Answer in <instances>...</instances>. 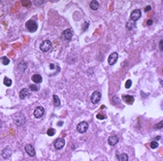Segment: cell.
<instances>
[{"instance_id":"1","label":"cell","mask_w":163,"mask_h":161,"mask_svg":"<svg viewBox=\"0 0 163 161\" xmlns=\"http://www.w3.org/2000/svg\"><path fill=\"white\" fill-rule=\"evenodd\" d=\"M14 123L17 126H21L25 122V116L22 113H16L14 116H12Z\"/></svg>"},{"instance_id":"2","label":"cell","mask_w":163,"mask_h":161,"mask_svg":"<svg viewBox=\"0 0 163 161\" xmlns=\"http://www.w3.org/2000/svg\"><path fill=\"white\" fill-rule=\"evenodd\" d=\"M52 42L51 41H49V40H45V41H43L42 43H41V45H40V50L43 52V53H48L51 49H52Z\"/></svg>"},{"instance_id":"3","label":"cell","mask_w":163,"mask_h":161,"mask_svg":"<svg viewBox=\"0 0 163 161\" xmlns=\"http://www.w3.org/2000/svg\"><path fill=\"white\" fill-rule=\"evenodd\" d=\"M25 26H26L27 30L29 32H32V33L37 31V29H38V24L35 21H33V20H28L25 23Z\"/></svg>"},{"instance_id":"4","label":"cell","mask_w":163,"mask_h":161,"mask_svg":"<svg viewBox=\"0 0 163 161\" xmlns=\"http://www.w3.org/2000/svg\"><path fill=\"white\" fill-rule=\"evenodd\" d=\"M88 129V123L86 121H82L77 125V130L79 133H85Z\"/></svg>"},{"instance_id":"5","label":"cell","mask_w":163,"mask_h":161,"mask_svg":"<svg viewBox=\"0 0 163 161\" xmlns=\"http://www.w3.org/2000/svg\"><path fill=\"white\" fill-rule=\"evenodd\" d=\"M101 100V93L99 91H94L90 96V101L92 104H97Z\"/></svg>"},{"instance_id":"6","label":"cell","mask_w":163,"mask_h":161,"mask_svg":"<svg viewBox=\"0 0 163 161\" xmlns=\"http://www.w3.org/2000/svg\"><path fill=\"white\" fill-rule=\"evenodd\" d=\"M33 115H34V116H35L36 118H41L42 116L45 115V109L43 107H41V106L37 107L36 109L34 110Z\"/></svg>"},{"instance_id":"7","label":"cell","mask_w":163,"mask_h":161,"mask_svg":"<svg viewBox=\"0 0 163 161\" xmlns=\"http://www.w3.org/2000/svg\"><path fill=\"white\" fill-rule=\"evenodd\" d=\"M54 146L56 150H61V149H63V147L65 146V140L63 138H58V139H56L54 141Z\"/></svg>"},{"instance_id":"8","label":"cell","mask_w":163,"mask_h":161,"mask_svg":"<svg viewBox=\"0 0 163 161\" xmlns=\"http://www.w3.org/2000/svg\"><path fill=\"white\" fill-rule=\"evenodd\" d=\"M24 151H25V152L27 153V155H29L30 157H33V156H35V154H36L35 149H34V147H33L32 145H26L25 148H24Z\"/></svg>"},{"instance_id":"9","label":"cell","mask_w":163,"mask_h":161,"mask_svg":"<svg viewBox=\"0 0 163 161\" xmlns=\"http://www.w3.org/2000/svg\"><path fill=\"white\" fill-rule=\"evenodd\" d=\"M73 37V32L71 29H66L62 32V39L64 41H70Z\"/></svg>"},{"instance_id":"10","label":"cell","mask_w":163,"mask_h":161,"mask_svg":"<svg viewBox=\"0 0 163 161\" xmlns=\"http://www.w3.org/2000/svg\"><path fill=\"white\" fill-rule=\"evenodd\" d=\"M141 16H142L141 11H140L139 9H136L131 13V15H130V18H131L132 21H136V20H138L139 18H141Z\"/></svg>"},{"instance_id":"11","label":"cell","mask_w":163,"mask_h":161,"mask_svg":"<svg viewBox=\"0 0 163 161\" xmlns=\"http://www.w3.org/2000/svg\"><path fill=\"white\" fill-rule=\"evenodd\" d=\"M118 58V53H113L109 55V58H108V63L110 65H114L115 63L117 62Z\"/></svg>"},{"instance_id":"12","label":"cell","mask_w":163,"mask_h":161,"mask_svg":"<svg viewBox=\"0 0 163 161\" xmlns=\"http://www.w3.org/2000/svg\"><path fill=\"white\" fill-rule=\"evenodd\" d=\"M12 153H13L12 149H11L10 147H6V148H5V149L2 151V156H3L5 159H8V158L11 157Z\"/></svg>"},{"instance_id":"13","label":"cell","mask_w":163,"mask_h":161,"mask_svg":"<svg viewBox=\"0 0 163 161\" xmlns=\"http://www.w3.org/2000/svg\"><path fill=\"white\" fill-rule=\"evenodd\" d=\"M30 95V90L28 88H22L19 91V98L20 99H25Z\"/></svg>"},{"instance_id":"14","label":"cell","mask_w":163,"mask_h":161,"mask_svg":"<svg viewBox=\"0 0 163 161\" xmlns=\"http://www.w3.org/2000/svg\"><path fill=\"white\" fill-rule=\"evenodd\" d=\"M118 142V137L116 135H113V136H110L108 139V143L110 146H116Z\"/></svg>"},{"instance_id":"15","label":"cell","mask_w":163,"mask_h":161,"mask_svg":"<svg viewBox=\"0 0 163 161\" xmlns=\"http://www.w3.org/2000/svg\"><path fill=\"white\" fill-rule=\"evenodd\" d=\"M122 99H123V101L126 104H128V105H132L134 103V97L132 95H123Z\"/></svg>"},{"instance_id":"16","label":"cell","mask_w":163,"mask_h":161,"mask_svg":"<svg viewBox=\"0 0 163 161\" xmlns=\"http://www.w3.org/2000/svg\"><path fill=\"white\" fill-rule=\"evenodd\" d=\"M31 80H32V81H33V82H35L36 84H38V83L42 82V80H43V78H42V76H41V75H39V74H34V75L32 76Z\"/></svg>"},{"instance_id":"17","label":"cell","mask_w":163,"mask_h":161,"mask_svg":"<svg viewBox=\"0 0 163 161\" xmlns=\"http://www.w3.org/2000/svg\"><path fill=\"white\" fill-rule=\"evenodd\" d=\"M90 9L93 10V11H96V10L99 8V2L98 1H96V0H93V1H91L90 2Z\"/></svg>"},{"instance_id":"18","label":"cell","mask_w":163,"mask_h":161,"mask_svg":"<svg viewBox=\"0 0 163 161\" xmlns=\"http://www.w3.org/2000/svg\"><path fill=\"white\" fill-rule=\"evenodd\" d=\"M118 161H128V155H127L126 153H120V154H118Z\"/></svg>"},{"instance_id":"19","label":"cell","mask_w":163,"mask_h":161,"mask_svg":"<svg viewBox=\"0 0 163 161\" xmlns=\"http://www.w3.org/2000/svg\"><path fill=\"white\" fill-rule=\"evenodd\" d=\"M136 27V22L135 21H132V20H130V21H128L126 23V28L128 30H133V29H135Z\"/></svg>"},{"instance_id":"20","label":"cell","mask_w":163,"mask_h":161,"mask_svg":"<svg viewBox=\"0 0 163 161\" xmlns=\"http://www.w3.org/2000/svg\"><path fill=\"white\" fill-rule=\"evenodd\" d=\"M53 98H54V105L55 107H59L60 106V100L58 98V96L57 95H54L53 96Z\"/></svg>"},{"instance_id":"21","label":"cell","mask_w":163,"mask_h":161,"mask_svg":"<svg viewBox=\"0 0 163 161\" xmlns=\"http://www.w3.org/2000/svg\"><path fill=\"white\" fill-rule=\"evenodd\" d=\"M3 82H4V84L6 85V86H11L12 85V80L11 79H9L8 77H5L4 78V80H3Z\"/></svg>"},{"instance_id":"22","label":"cell","mask_w":163,"mask_h":161,"mask_svg":"<svg viewBox=\"0 0 163 161\" xmlns=\"http://www.w3.org/2000/svg\"><path fill=\"white\" fill-rule=\"evenodd\" d=\"M40 88V86H39V84H30L29 85V90H31V91H38Z\"/></svg>"},{"instance_id":"23","label":"cell","mask_w":163,"mask_h":161,"mask_svg":"<svg viewBox=\"0 0 163 161\" xmlns=\"http://www.w3.org/2000/svg\"><path fill=\"white\" fill-rule=\"evenodd\" d=\"M47 134L49 135V136H54V135L55 134V130H54V128H50V129L48 130Z\"/></svg>"},{"instance_id":"24","label":"cell","mask_w":163,"mask_h":161,"mask_svg":"<svg viewBox=\"0 0 163 161\" xmlns=\"http://www.w3.org/2000/svg\"><path fill=\"white\" fill-rule=\"evenodd\" d=\"M2 62L4 65H8L10 63V60L8 57H6V56H4V57H2Z\"/></svg>"},{"instance_id":"25","label":"cell","mask_w":163,"mask_h":161,"mask_svg":"<svg viewBox=\"0 0 163 161\" xmlns=\"http://www.w3.org/2000/svg\"><path fill=\"white\" fill-rule=\"evenodd\" d=\"M158 147V143L157 142H152L151 143V148L152 149H156Z\"/></svg>"},{"instance_id":"26","label":"cell","mask_w":163,"mask_h":161,"mask_svg":"<svg viewBox=\"0 0 163 161\" xmlns=\"http://www.w3.org/2000/svg\"><path fill=\"white\" fill-rule=\"evenodd\" d=\"M131 83H132V80H128L126 81V83H125V87H126V88H130V87H131Z\"/></svg>"},{"instance_id":"27","label":"cell","mask_w":163,"mask_h":161,"mask_svg":"<svg viewBox=\"0 0 163 161\" xmlns=\"http://www.w3.org/2000/svg\"><path fill=\"white\" fill-rule=\"evenodd\" d=\"M96 118H97V119H105V118H106V116L101 115V114H98V115H96Z\"/></svg>"},{"instance_id":"28","label":"cell","mask_w":163,"mask_h":161,"mask_svg":"<svg viewBox=\"0 0 163 161\" xmlns=\"http://www.w3.org/2000/svg\"><path fill=\"white\" fill-rule=\"evenodd\" d=\"M88 25H89V22H88V21H85V22H84V24H83V27H82V29H83V31H85V30L87 29V27H88Z\"/></svg>"},{"instance_id":"29","label":"cell","mask_w":163,"mask_h":161,"mask_svg":"<svg viewBox=\"0 0 163 161\" xmlns=\"http://www.w3.org/2000/svg\"><path fill=\"white\" fill-rule=\"evenodd\" d=\"M118 101H119V100H118V97H114V99L112 100V103L116 105V104H118Z\"/></svg>"},{"instance_id":"30","label":"cell","mask_w":163,"mask_h":161,"mask_svg":"<svg viewBox=\"0 0 163 161\" xmlns=\"http://www.w3.org/2000/svg\"><path fill=\"white\" fill-rule=\"evenodd\" d=\"M151 10H152V6H150V5H149V6H147V7L145 8V12H146V13H148V12H149V11H151Z\"/></svg>"},{"instance_id":"31","label":"cell","mask_w":163,"mask_h":161,"mask_svg":"<svg viewBox=\"0 0 163 161\" xmlns=\"http://www.w3.org/2000/svg\"><path fill=\"white\" fill-rule=\"evenodd\" d=\"M162 125H163L162 121H160V122H159V123L156 125V128H160V129H161V128H162Z\"/></svg>"},{"instance_id":"32","label":"cell","mask_w":163,"mask_h":161,"mask_svg":"<svg viewBox=\"0 0 163 161\" xmlns=\"http://www.w3.org/2000/svg\"><path fill=\"white\" fill-rule=\"evenodd\" d=\"M152 24H153V20L152 19H149L147 21V25H152Z\"/></svg>"},{"instance_id":"33","label":"cell","mask_w":163,"mask_h":161,"mask_svg":"<svg viewBox=\"0 0 163 161\" xmlns=\"http://www.w3.org/2000/svg\"><path fill=\"white\" fill-rule=\"evenodd\" d=\"M159 48H160V51L162 52V40H160V43H159Z\"/></svg>"},{"instance_id":"34","label":"cell","mask_w":163,"mask_h":161,"mask_svg":"<svg viewBox=\"0 0 163 161\" xmlns=\"http://www.w3.org/2000/svg\"><path fill=\"white\" fill-rule=\"evenodd\" d=\"M155 139H156V140H159V139H161V137H160V136H157Z\"/></svg>"}]
</instances>
